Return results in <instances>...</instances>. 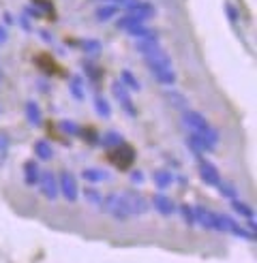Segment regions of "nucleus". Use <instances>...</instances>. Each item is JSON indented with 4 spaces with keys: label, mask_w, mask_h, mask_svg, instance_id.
Instances as JSON below:
<instances>
[{
    "label": "nucleus",
    "mask_w": 257,
    "mask_h": 263,
    "mask_svg": "<svg viewBox=\"0 0 257 263\" xmlns=\"http://www.w3.org/2000/svg\"><path fill=\"white\" fill-rule=\"evenodd\" d=\"M189 146L195 150V152H199V154H201V152H212V150H214L210 143L206 141L201 135H197V133H191V135H189Z\"/></svg>",
    "instance_id": "nucleus-20"
},
{
    "label": "nucleus",
    "mask_w": 257,
    "mask_h": 263,
    "mask_svg": "<svg viewBox=\"0 0 257 263\" xmlns=\"http://www.w3.org/2000/svg\"><path fill=\"white\" fill-rule=\"evenodd\" d=\"M182 122L193 130V133H197L201 135L206 141L210 143L212 148H216V143H218V133H216V128L210 126V122L206 120V116L195 111V109H185L182 111Z\"/></svg>",
    "instance_id": "nucleus-1"
},
{
    "label": "nucleus",
    "mask_w": 257,
    "mask_h": 263,
    "mask_svg": "<svg viewBox=\"0 0 257 263\" xmlns=\"http://www.w3.org/2000/svg\"><path fill=\"white\" fill-rule=\"evenodd\" d=\"M144 62L150 71H159V69H172V58L165 54L163 49H157L152 54H146L144 56Z\"/></svg>",
    "instance_id": "nucleus-10"
},
{
    "label": "nucleus",
    "mask_w": 257,
    "mask_h": 263,
    "mask_svg": "<svg viewBox=\"0 0 257 263\" xmlns=\"http://www.w3.org/2000/svg\"><path fill=\"white\" fill-rule=\"evenodd\" d=\"M122 197V203L126 208V212L128 216H144L148 214V210H150V203L144 195H139V193H133V191H128V193H120Z\"/></svg>",
    "instance_id": "nucleus-2"
},
{
    "label": "nucleus",
    "mask_w": 257,
    "mask_h": 263,
    "mask_svg": "<svg viewBox=\"0 0 257 263\" xmlns=\"http://www.w3.org/2000/svg\"><path fill=\"white\" fill-rule=\"evenodd\" d=\"M218 222H221V231H227V233H231V235H238V238H242V240H255V233H249L247 229H242L238 222L231 218V216H227V214H218Z\"/></svg>",
    "instance_id": "nucleus-8"
},
{
    "label": "nucleus",
    "mask_w": 257,
    "mask_h": 263,
    "mask_svg": "<svg viewBox=\"0 0 257 263\" xmlns=\"http://www.w3.org/2000/svg\"><path fill=\"white\" fill-rule=\"evenodd\" d=\"M101 210H103L105 214H109L112 218H116V220H128V218H131V216H128V212H126L124 203H122L120 193H112V195H107L105 199L101 201Z\"/></svg>",
    "instance_id": "nucleus-3"
},
{
    "label": "nucleus",
    "mask_w": 257,
    "mask_h": 263,
    "mask_svg": "<svg viewBox=\"0 0 257 263\" xmlns=\"http://www.w3.org/2000/svg\"><path fill=\"white\" fill-rule=\"evenodd\" d=\"M139 24H144V22H139V20H135V17H131V15H124V17L118 20V28L128 32V30H133L135 26H139Z\"/></svg>",
    "instance_id": "nucleus-31"
},
{
    "label": "nucleus",
    "mask_w": 257,
    "mask_h": 263,
    "mask_svg": "<svg viewBox=\"0 0 257 263\" xmlns=\"http://www.w3.org/2000/svg\"><path fill=\"white\" fill-rule=\"evenodd\" d=\"M109 3H126V0H109Z\"/></svg>",
    "instance_id": "nucleus-41"
},
{
    "label": "nucleus",
    "mask_w": 257,
    "mask_h": 263,
    "mask_svg": "<svg viewBox=\"0 0 257 263\" xmlns=\"http://www.w3.org/2000/svg\"><path fill=\"white\" fill-rule=\"evenodd\" d=\"M58 193L67 201H71V203L77 201V197H80V186H77L75 176H71L69 172H62L60 174V180H58Z\"/></svg>",
    "instance_id": "nucleus-6"
},
{
    "label": "nucleus",
    "mask_w": 257,
    "mask_h": 263,
    "mask_svg": "<svg viewBox=\"0 0 257 263\" xmlns=\"http://www.w3.org/2000/svg\"><path fill=\"white\" fill-rule=\"evenodd\" d=\"M5 22H7V24H11V22H13V17L9 15V13H5Z\"/></svg>",
    "instance_id": "nucleus-40"
},
{
    "label": "nucleus",
    "mask_w": 257,
    "mask_h": 263,
    "mask_svg": "<svg viewBox=\"0 0 257 263\" xmlns=\"http://www.w3.org/2000/svg\"><path fill=\"white\" fill-rule=\"evenodd\" d=\"M80 47L86 51L88 56H99L101 49H103V45H101L99 39H84V41L80 43Z\"/></svg>",
    "instance_id": "nucleus-25"
},
{
    "label": "nucleus",
    "mask_w": 257,
    "mask_h": 263,
    "mask_svg": "<svg viewBox=\"0 0 257 263\" xmlns=\"http://www.w3.org/2000/svg\"><path fill=\"white\" fill-rule=\"evenodd\" d=\"M120 84H122L128 92H137V90L141 88V84L137 82V77H135L131 71H126V69L120 73Z\"/></svg>",
    "instance_id": "nucleus-24"
},
{
    "label": "nucleus",
    "mask_w": 257,
    "mask_h": 263,
    "mask_svg": "<svg viewBox=\"0 0 257 263\" xmlns=\"http://www.w3.org/2000/svg\"><path fill=\"white\" fill-rule=\"evenodd\" d=\"M112 92H114V97L118 99V103L122 105L124 114H126V116H131V118H135V116H137V109H135V105H133L131 97H128V90H126L120 82H114V84H112Z\"/></svg>",
    "instance_id": "nucleus-9"
},
{
    "label": "nucleus",
    "mask_w": 257,
    "mask_h": 263,
    "mask_svg": "<svg viewBox=\"0 0 257 263\" xmlns=\"http://www.w3.org/2000/svg\"><path fill=\"white\" fill-rule=\"evenodd\" d=\"M152 208L157 210L161 216H172V214L176 212V203H174L167 195H163V193H159V195L152 197Z\"/></svg>",
    "instance_id": "nucleus-13"
},
{
    "label": "nucleus",
    "mask_w": 257,
    "mask_h": 263,
    "mask_svg": "<svg viewBox=\"0 0 257 263\" xmlns=\"http://www.w3.org/2000/svg\"><path fill=\"white\" fill-rule=\"evenodd\" d=\"M225 7H227V15H229V20L238 22V11L234 9V5H225Z\"/></svg>",
    "instance_id": "nucleus-36"
},
{
    "label": "nucleus",
    "mask_w": 257,
    "mask_h": 263,
    "mask_svg": "<svg viewBox=\"0 0 257 263\" xmlns=\"http://www.w3.org/2000/svg\"><path fill=\"white\" fill-rule=\"evenodd\" d=\"M152 75H154V80H157L159 84H163V86H172L178 80L174 69H159V71H152Z\"/></svg>",
    "instance_id": "nucleus-23"
},
{
    "label": "nucleus",
    "mask_w": 257,
    "mask_h": 263,
    "mask_svg": "<svg viewBox=\"0 0 257 263\" xmlns=\"http://www.w3.org/2000/svg\"><path fill=\"white\" fill-rule=\"evenodd\" d=\"M216 189L221 191V195L227 197V199H236V195H238V191H236L234 184H231V182H225V180L218 182V186H216Z\"/></svg>",
    "instance_id": "nucleus-30"
},
{
    "label": "nucleus",
    "mask_w": 257,
    "mask_h": 263,
    "mask_svg": "<svg viewBox=\"0 0 257 263\" xmlns=\"http://www.w3.org/2000/svg\"><path fill=\"white\" fill-rule=\"evenodd\" d=\"M93 105H95V109H97V114L101 116V118H109L112 116V105H109V101L107 99H103V97H95L93 99Z\"/></svg>",
    "instance_id": "nucleus-26"
},
{
    "label": "nucleus",
    "mask_w": 257,
    "mask_h": 263,
    "mask_svg": "<svg viewBox=\"0 0 257 263\" xmlns=\"http://www.w3.org/2000/svg\"><path fill=\"white\" fill-rule=\"evenodd\" d=\"M7 39H9V32H7V28L3 24H0V45L3 43H7Z\"/></svg>",
    "instance_id": "nucleus-37"
},
{
    "label": "nucleus",
    "mask_w": 257,
    "mask_h": 263,
    "mask_svg": "<svg viewBox=\"0 0 257 263\" xmlns=\"http://www.w3.org/2000/svg\"><path fill=\"white\" fill-rule=\"evenodd\" d=\"M231 210H234L236 214L244 216V218H255V212H253V208L247 205L244 201H238V199H231Z\"/></svg>",
    "instance_id": "nucleus-27"
},
{
    "label": "nucleus",
    "mask_w": 257,
    "mask_h": 263,
    "mask_svg": "<svg viewBox=\"0 0 257 263\" xmlns=\"http://www.w3.org/2000/svg\"><path fill=\"white\" fill-rule=\"evenodd\" d=\"M163 97H165V101L170 103L172 107H176L178 111L189 109V99H187L185 95H180L178 90H165V92H163Z\"/></svg>",
    "instance_id": "nucleus-14"
},
{
    "label": "nucleus",
    "mask_w": 257,
    "mask_h": 263,
    "mask_svg": "<svg viewBox=\"0 0 257 263\" xmlns=\"http://www.w3.org/2000/svg\"><path fill=\"white\" fill-rule=\"evenodd\" d=\"M39 189H41V195L45 199L54 201L58 199V178L51 172H41V178H39Z\"/></svg>",
    "instance_id": "nucleus-7"
},
{
    "label": "nucleus",
    "mask_w": 257,
    "mask_h": 263,
    "mask_svg": "<svg viewBox=\"0 0 257 263\" xmlns=\"http://www.w3.org/2000/svg\"><path fill=\"white\" fill-rule=\"evenodd\" d=\"M39 178H41V169H39L36 161H26L24 163V182L28 186H34L39 184Z\"/></svg>",
    "instance_id": "nucleus-16"
},
{
    "label": "nucleus",
    "mask_w": 257,
    "mask_h": 263,
    "mask_svg": "<svg viewBox=\"0 0 257 263\" xmlns=\"http://www.w3.org/2000/svg\"><path fill=\"white\" fill-rule=\"evenodd\" d=\"M126 15H131L139 22H146L154 15V7L150 3H135V0H131L126 7Z\"/></svg>",
    "instance_id": "nucleus-11"
},
{
    "label": "nucleus",
    "mask_w": 257,
    "mask_h": 263,
    "mask_svg": "<svg viewBox=\"0 0 257 263\" xmlns=\"http://www.w3.org/2000/svg\"><path fill=\"white\" fill-rule=\"evenodd\" d=\"M34 154H36V159H41V161H49L51 156H54V148L49 146V141L39 139V141L34 143Z\"/></svg>",
    "instance_id": "nucleus-21"
},
{
    "label": "nucleus",
    "mask_w": 257,
    "mask_h": 263,
    "mask_svg": "<svg viewBox=\"0 0 257 263\" xmlns=\"http://www.w3.org/2000/svg\"><path fill=\"white\" fill-rule=\"evenodd\" d=\"M122 143H124V139L118 130H107V133L101 137V146H105V148H118Z\"/></svg>",
    "instance_id": "nucleus-22"
},
{
    "label": "nucleus",
    "mask_w": 257,
    "mask_h": 263,
    "mask_svg": "<svg viewBox=\"0 0 257 263\" xmlns=\"http://www.w3.org/2000/svg\"><path fill=\"white\" fill-rule=\"evenodd\" d=\"M69 90H71V97L77 99V101H82L86 95H84V84L80 77H73V80L69 82Z\"/></svg>",
    "instance_id": "nucleus-29"
},
{
    "label": "nucleus",
    "mask_w": 257,
    "mask_h": 263,
    "mask_svg": "<svg viewBox=\"0 0 257 263\" xmlns=\"http://www.w3.org/2000/svg\"><path fill=\"white\" fill-rule=\"evenodd\" d=\"M7 152H9V135L5 130H0V161L7 156Z\"/></svg>",
    "instance_id": "nucleus-34"
},
{
    "label": "nucleus",
    "mask_w": 257,
    "mask_h": 263,
    "mask_svg": "<svg viewBox=\"0 0 257 263\" xmlns=\"http://www.w3.org/2000/svg\"><path fill=\"white\" fill-rule=\"evenodd\" d=\"M22 28H26V30H30V22L26 20V17H22Z\"/></svg>",
    "instance_id": "nucleus-39"
},
{
    "label": "nucleus",
    "mask_w": 257,
    "mask_h": 263,
    "mask_svg": "<svg viewBox=\"0 0 257 263\" xmlns=\"http://www.w3.org/2000/svg\"><path fill=\"white\" fill-rule=\"evenodd\" d=\"M116 13H118V7L116 5H105V7H99L97 11H95V15H97V20H101V22H107V20H112Z\"/></svg>",
    "instance_id": "nucleus-28"
},
{
    "label": "nucleus",
    "mask_w": 257,
    "mask_h": 263,
    "mask_svg": "<svg viewBox=\"0 0 257 263\" xmlns=\"http://www.w3.org/2000/svg\"><path fill=\"white\" fill-rule=\"evenodd\" d=\"M135 49L141 56H146V54H152V51L161 49V45H159L157 36H146V39H135Z\"/></svg>",
    "instance_id": "nucleus-15"
},
{
    "label": "nucleus",
    "mask_w": 257,
    "mask_h": 263,
    "mask_svg": "<svg viewBox=\"0 0 257 263\" xmlns=\"http://www.w3.org/2000/svg\"><path fill=\"white\" fill-rule=\"evenodd\" d=\"M131 180H133L135 184H141V182H144V174H141V172H133V174H131Z\"/></svg>",
    "instance_id": "nucleus-38"
},
{
    "label": "nucleus",
    "mask_w": 257,
    "mask_h": 263,
    "mask_svg": "<svg viewBox=\"0 0 257 263\" xmlns=\"http://www.w3.org/2000/svg\"><path fill=\"white\" fill-rule=\"evenodd\" d=\"M193 218L199 227L206 231H221V222H218V214L204 205H193Z\"/></svg>",
    "instance_id": "nucleus-4"
},
{
    "label": "nucleus",
    "mask_w": 257,
    "mask_h": 263,
    "mask_svg": "<svg viewBox=\"0 0 257 263\" xmlns=\"http://www.w3.org/2000/svg\"><path fill=\"white\" fill-rule=\"evenodd\" d=\"M152 182L157 184V189L165 191V189H170L172 186V182H174V176L167 172V169H157V172L152 174Z\"/></svg>",
    "instance_id": "nucleus-19"
},
{
    "label": "nucleus",
    "mask_w": 257,
    "mask_h": 263,
    "mask_svg": "<svg viewBox=\"0 0 257 263\" xmlns=\"http://www.w3.org/2000/svg\"><path fill=\"white\" fill-rule=\"evenodd\" d=\"M24 114H26V120H28L32 126H41V122H43L41 109H39V105L34 101H28L24 105Z\"/></svg>",
    "instance_id": "nucleus-17"
},
{
    "label": "nucleus",
    "mask_w": 257,
    "mask_h": 263,
    "mask_svg": "<svg viewBox=\"0 0 257 263\" xmlns=\"http://www.w3.org/2000/svg\"><path fill=\"white\" fill-rule=\"evenodd\" d=\"M109 161L118 167V169H128L133 165V161H135V150L131 148V146H126V143H122V146H118V148H112V152H109Z\"/></svg>",
    "instance_id": "nucleus-5"
},
{
    "label": "nucleus",
    "mask_w": 257,
    "mask_h": 263,
    "mask_svg": "<svg viewBox=\"0 0 257 263\" xmlns=\"http://www.w3.org/2000/svg\"><path fill=\"white\" fill-rule=\"evenodd\" d=\"M60 130H64L67 135H77L80 133V126H77L73 120H62L60 122Z\"/></svg>",
    "instance_id": "nucleus-33"
},
{
    "label": "nucleus",
    "mask_w": 257,
    "mask_h": 263,
    "mask_svg": "<svg viewBox=\"0 0 257 263\" xmlns=\"http://www.w3.org/2000/svg\"><path fill=\"white\" fill-rule=\"evenodd\" d=\"M199 178L208 184V186H218V182H221L218 169L208 161H199Z\"/></svg>",
    "instance_id": "nucleus-12"
},
{
    "label": "nucleus",
    "mask_w": 257,
    "mask_h": 263,
    "mask_svg": "<svg viewBox=\"0 0 257 263\" xmlns=\"http://www.w3.org/2000/svg\"><path fill=\"white\" fill-rule=\"evenodd\" d=\"M180 214H182V218L189 222V225H193L195 222V218H193V205H180Z\"/></svg>",
    "instance_id": "nucleus-35"
},
{
    "label": "nucleus",
    "mask_w": 257,
    "mask_h": 263,
    "mask_svg": "<svg viewBox=\"0 0 257 263\" xmlns=\"http://www.w3.org/2000/svg\"><path fill=\"white\" fill-rule=\"evenodd\" d=\"M82 178H84L86 182H95V184H99V182H105L109 176H107L105 169H99V167H86L84 172H82Z\"/></svg>",
    "instance_id": "nucleus-18"
},
{
    "label": "nucleus",
    "mask_w": 257,
    "mask_h": 263,
    "mask_svg": "<svg viewBox=\"0 0 257 263\" xmlns=\"http://www.w3.org/2000/svg\"><path fill=\"white\" fill-rule=\"evenodd\" d=\"M84 197H86V201H88L90 205H99V208H101L103 197H101V193H99L97 189H86V191H84Z\"/></svg>",
    "instance_id": "nucleus-32"
}]
</instances>
